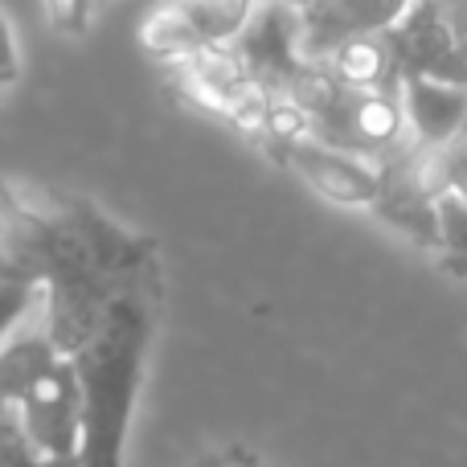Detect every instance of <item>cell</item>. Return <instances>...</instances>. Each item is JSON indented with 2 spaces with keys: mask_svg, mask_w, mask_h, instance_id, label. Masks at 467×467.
I'll return each instance as SVG.
<instances>
[{
  "mask_svg": "<svg viewBox=\"0 0 467 467\" xmlns=\"http://www.w3.org/2000/svg\"><path fill=\"white\" fill-rule=\"evenodd\" d=\"M161 316L164 275L119 291L99 332L70 357L82 402L78 467H128V435Z\"/></svg>",
  "mask_w": 467,
  "mask_h": 467,
  "instance_id": "1",
  "label": "cell"
},
{
  "mask_svg": "<svg viewBox=\"0 0 467 467\" xmlns=\"http://www.w3.org/2000/svg\"><path fill=\"white\" fill-rule=\"evenodd\" d=\"M373 169L381 177V193H378L373 213L389 230L406 234L419 250L439 254V202L447 197L439 148H422L406 136Z\"/></svg>",
  "mask_w": 467,
  "mask_h": 467,
  "instance_id": "2",
  "label": "cell"
},
{
  "mask_svg": "<svg viewBox=\"0 0 467 467\" xmlns=\"http://www.w3.org/2000/svg\"><path fill=\"white\" fill-rule=\"evenodd\" d=\"M258 0H164L140 21V49L161 62L234 46Z\"/></svg>",
  "mask_w": 467,
  "mask_h": 467,
  "instance_id": "3",
  "label": "cell"
},
{
  "mask_svg": "<svg viewBox=\"0 0 467 467\" xmlns=\"http://www.w3.org/2000/svg\"><path fill=\"white\" fill-rule=\"evenodd\" d=\"M172 95L197 115L222 119L226 128H234L238 136H246L258 123L266 107V90H258L250 82L246 66L238 62L234 46L222 49H205V54L181 57L172 62Z\"/></svg>",
  "mask_w": 467,
  "mask_h": 467,
  "instance_id": "4",
  "label": "cell"
},
{
  "mask_svg": "<svg viewBox=\"0 0 467 467\" xmlns=\"http://www.w3.org/2000/svg\"><path fill=\"white\" fill-rule=\"evenodd\" d=\"M312 140L345 156H386L406 140L402 90H337L312 119Z\"/></svg>",
  "mask_w": 467,
  "mask_h": 467,
  "instance_id": "5",
  "label": "cell"
},
{
  "mask_svg": "<svg viewBox=\"0 0 467 467\" xmlns=\"http://www.w3.org/2000/svg\"><path fill=\"white\" fill-rule=\"evenodd\" d=\"M299 33H304V13L279 5V0H258L254 5L246 29L234 41V54L246 66L250 82L258 90L283 99L291 90V82L307 70Z\"/></svg>",
  "mask_w": 467,
  "mask_h": 467,
  "instance_id": "6",
  "label": "cell"
},
{
  "mask_svg": "<svg viewBox=\"0 0 467 467\" xmlns=\"http://www.w3.org/2000/svg\"><path fill=\"white\" fill-rule=\"evenodd\" d=\"M283 169H291L328 205H340V210H373V205H378V193H381L378 169H373L369 161L345 156L312 136L299 140V144L283 156Z\"/></svg>",
  "mask_w": 467,
  "mask_h": 467,
  "instance_id": "7",
  "label": "cell"
},
{
  "mask_svg": "<svg viewBox=\"0 0 467 467\" xmlns=\"http://www.w3.org/2000/svg\"><path fill=\"white\" fill-rule=\"evenodd\" d=\"M410 5L414 0H324L320 8L304 13V33H299L304 57L316 62L340 41L386 33L389 25L402 21Z\"/></svg>",
  "mask_w": 467,
  "mask_h": 467,
  "instance_id": "8",
  "label": "cell"
},
{
  "mask_svg": "<svg viewBox=\"0 0 467 467\" xmlns=\"http://www.w3.org/2000/svg\"><path fill=\"white\" fill-rule=\"evenodd\" d=\"M386 46H389V57L398 66V78H422L431 74V66L455 46V25L447 16V8L439 0H414L406 8V16L398 25H389L386 33Z\"/></svg>",
  "mask_w": 467,
  "mask_h": 467,
  "instance_id": "9",
  "label": "cell"
},
{
  "mask_svg": "<svg viewBox=\"0 0 467 467\" xmlns=\"http://www.w3.org/2000/svg\"><path fill=\"white\" fill-rule=\"evenodd\" d=\"M402 115H406V136L414 144L443 148L467 123V90L447 87V82H435V78H406Z\"/></svg>",
  "mask_w": 467,
  "mask_h": 467,
  "instance_id": "10",
  "label": "cell"
},
{
  "mask_svg": "<svg viewBox=\"0 0 467 467\" xmlns=\"http://www.w3.org/2000/svg\"><path fill=\"white\" fill-rule=\"evenodd\" d=\"M340 90H402L398 66L389 57V46L381 33L373 37H353L332 46L324 57H316Z\"/></svg>",
  "mask_w": 467,
  "mask_h": 467,
  "instance_id": "11",
  "label": "cell"
},
{
  "mask_svg": "<svg viewBox=\"0 0 467 467\" xmlns=\"http://www.w3.org/2000/svg\"><path fill=\"white\" fill-rule=\"evenodd\" d=\"M62 361L49 337L37 328H21L8 345H0V406L16 410L29 398V389Z\"/></svg>",
  "mask_w": 467,
  "mask_h": 467,
  "instance_id": "12",
  "label": "cell"
},
{
  "mask_svg": "<svg viewBox=\"0 0 467 467\" xmlns=\"http://www.w3.org/2000/svg\"><path fill=\"white\" fill-rule=\"evenodd\" d=\"M33 312H41V283L5 271L0 275V345H8Z\"/></svg>",
  "mask_w": 467,
  "mask_h": 467,
  "instance_id": "13",
  "label": "cell"
},
{
  "mask_svg": "<svg viewBox=\"0 0 467 467\" xmlns=\"http://www.w3.org/2000/svg\"><path fill=\"white\" fill-rule=\"evenodd\" d=\"M439 266L451 279H467V205L447 193L439 202Z\"/></svg>",
  "mask_w": 467,
  "mask_h": 467,
  "instance_id": "14",
  "label": "cell"
},
{
  "mask_svg": "<svg viewBox=\"0 0 467 467\" xmlns=\"http://www.w3.org/2000/svg\"><path fill=\"white\" fill-rule=\"evenodd\" d=\"M0 467H74V463H54L41 460L29 447L21 422L13 419V410H0Z\"/></svg>",
  "mask_w": 467,
  "mask_h": 467,
  "instance_id": "15",
  "label": "cell"
},
{
  "mask_svg": "<svg viewBox=\"0 0 467 467\" xmlns=\"http://www.w3.org/2000/svg\"><path fill=\"white\" fill-rule=\"evenodd\" d=\"M46 16L54 25V33L62 37H82L90 29V13H95V0H41Z\"/></svg>",
  "mask_w": 467,
  "mask_h": 467,
  "instance_id": "16",
  "label": "cell"
},
{
  "mask_svg": "<svg viewBox=\"0 0 467 467\" xmlns=\"http://www.w3.org/2000/svg\"><path fill=\"white\" fill-rule=\"evenodd\" d=\"M439 161H443V185L451 197H460L467 205V123L451 136V144L439 148Z\"/></svg>",
  "mask_w": 467,
  "mask_h": 467,
  "instance_id": "17",
  "label": "cell"
},
{
  "mask_svg": "<svg viewBox=\"0 0 467 467\" xmlns=\"http://www.w3.org/2000/svg\"><path fill=\"white\" fill-rule=\"evenodd\" d=\"M422 78H435V82H447V87H460L467 90V37H455V46L431 66V74Z\"/></svg>",
  "mask_w": 467,
  "mask_h": 467,
  "instance_id": "18",
  "label": "cell"
},
{
  "mask_svg": "<svg viewBox=\"0 0 467 467\" xmlns=\"http://www.w3.org/2000/svg\"><path fill=\"white\" fill-rule=\"evenodd\" d=\"M16 74H21V57H16V37H13V25H8V16L0 13V87L16 82Z\"/></svg>",
  "mask_w": 467,
  "mask_h": 467,
  "instance_id": "19",
  "label": "cell"
},
{
  "mask_svg": "<svg viewBox=\"0 0 467 467\" xmlns=\"http://www.w3.org/2000/svg\"><path fill=\"white\" fill-rule=\"evenodd\" d=\"M193 467H263V463H258V455L246 451V447H218V451L202 455Z\"/></svg>",
  "mask_w": 467,
  "mask_h": 467,
  "instance_id": "20",
  "label": "cell"
},
{
  "mask_svg": "<svg viewBox=\"0 0 467 467\" xmlns=\"http://www.w3.org/2000/svg\"><path fill=\"white\" fill-rule=\"evenodd\" d=\"M279 5L296 8V13H312V8H320V5H324V0H279Z\"/></svg>",
  "mask_w": 467,
  "mask_h": 467,
  "instance_id": "21",
  "label": "cell"
},
{
  "mask_svg": "<svg viewBox=\"0 0 467 467\" xmlns=\"http://www.w3.org/2000/svg\"><path fill=\"white\" fill-rule=\"evenodd\" d=\"M0 275H5V263H0Z\"/></svg>",
  "mask_w": 467,
  "mask_h": 467,
  "instance_id": "22",
  "label": "cell"
},
{
  "mask_svg": "<svg viewBox=\"0 0 467 467\" xmlns=\"http://www.w3.org/2000/svg\"><path fill=\"white\" fill-rule=\"evenodd\" d=\"M0 410H5V406H0Z\"/></svg>",
  "mask_w": 467,
  "mask_h": 467,
  "instance_id": "23",
  "label": "cell"
}]
</instances>
